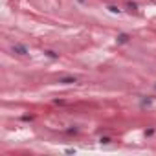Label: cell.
Instances as JSON below:
<instances>
[{
    "mask_svg": "<svg viewBox=\"0 0 156 156\" xmlns=\"http://www.w3.org/2000/svg\"><path fill=\"white\" fill-rule=\"evenodd\" d=\"M13 52L20 53V55H26V53H28V50H26L24 46H20V44H15V46H13Z\"/></svg>",
    "mask_w": 156,
    "mask_h": 156,
    "instance_id": "obj_1",
    "label": "cell"
},
{
    "mask_svg": "<svg viewBox=\"0 0 156 156\" xmlns=\"http://www.w3.org/2000/svg\"><path fill=\"white\" fill-rule=\"evenodd\" d=\"M76 81H77L76 77H63L59 83H63V85H72V83H76Z\"/></svg>",
    "mask_w": 156,
    "mask_h": 156,
    "instance_id": "obj_2",
    "label": "cell"
},
{
    "mask_svg": "<svg viewBox=\"0 0 156 156\" xmlns=\"http://www.w3.org/2000/svg\"><path fill=\"white\" fill-rule=\"evenodd\" d=\"M127 8H128V11H132V13H136V11H138V6H136V4H132V2H127Z\"/></svg>",
    "mask_w": 156,
    "mask_h": 156,
    "instance_id": "obj_3",
    "label": "cell"
},
{
    "mask_svg": "<svg viewBox=\"0 0 156 156\" xmlns=\"http://www.w3.org/2000/svg\"><path fill=\"white\" fill-rule=\"evenodd\" d=\"M127 39H128V37L125 35V33H123V35H119V37H118V40H119V42H127Z\"/></svg>",
    "mask_w": 156,
    "mask_h": 156,
    "instance_id": "obj_4",
    "label": "cell"
},
{
    "mask_svg": "<svg viewBox=\"0 0 156 156\" xmlns=\"http://www.w3.org/2000/svg\"><path fill=\"white\" fill-rule=\"evenodd\" d=\"M44 53H46V55H48V57H53V59L57 57V53H53V52H44Z\"/></svg>",
    "mask_w": 156,
    "mask_h": 156,
    "instance_id": "obj_5",
    "label": "cell"
},
{
    "mask_svg": "<svg viewBox=\"0 0 156 156\" xmlns=\"http://www.w3.org/2000/svg\"><path fill=\"white\" fill-rule=\"evenodd\" d=\"M108 9H110V11H112V13H118V11H119V9H118V8H114V6H110V8H108Z\"/></svg>",
    "mask_w": 156,
    "mask_h": 156,
    "instance_id": "obj_6",
    "label": "cell"
},
{
    "mask_svg": "<svg viewBox=\"0 0 156 156\" xmlns=\"http://www.w3.org/2000/svg\"><path fill=\"white\" fill-rule=\"evenodd\" d=\"M77 2H81V4H85V0H77Z\"/></svg>",
    "mask_w": 156,
    "mask_h": 156,
    "instance_id": "obj_7",
    "label": "cell"
}]
</instances>
